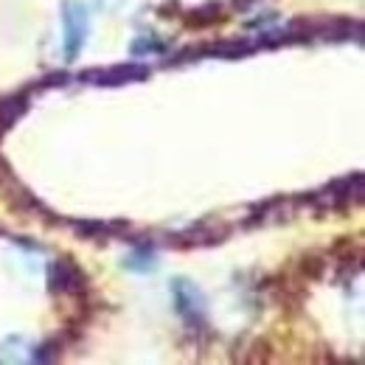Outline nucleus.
Masks as SVG:
<instances>
[{
  "mask_svg": "<svg viewBox=\"0 0 365 365\" xmlns=\"http://www.w3.org/2000/svg\"><path fill=\"white\" fill-rule=\"evenodd\" d=\"M65 79H68V73H51V76H46L37 88H56V85H65Z\"/></svg>",
  "mask_w": 365,
  "mask_h": 365,
  "instance_id": "12",
  "label": "nucleus"
},
{
  "mask_svg": "<svg viewBox=\"0 0 365 365\" xmlns=\"http://www.w3.org/2000/svg\"><path fill=\"white\" fill-rule=\"evenodd\" d=\"M29 110V91H17L9 93L0 98V124L9 130L14 121H20Z\"/></svg>",
  "mask_w": 365,
  "mask_h": 365,
  "instance_id": "8",
  "label": "nucleus"
},
{
  "mask_svg": "<svg viewBox=\"0 0 365 365\" xmlns=\"http://www.w3.org/2000/svg\"><path fill=\"white\" fill-rule=\"evenodd\" d=\"M73 230L85 239H107V236H115L121 230H127L124 222H73Z\"/></svg>",
  "mask_w": 365,
  "mask_h": 365,
  "instance_id": "11",
  "label": "nucleus"
},
{
  "mask_svg": "<svg viewBox=\"0 0 365 365\" xmlns=\"http://www.w3.org/2000/svg\"><path fill=\"white\" fill-rule=\"evenodd\" d=\"M149 79V68L140 62H124V65H113V68H91L79 73V82L96 85V88H118V85H130V82H143Z\"/></svg>",
  "mask_w": 365,
  "mask_h": 365,
  "instance_id": "2",
  "label": "nucleus"
},
{
  "mask_svg": "<svg viewBox=\"0 0 365 365\" xmlns=\"http://www.w3.org/2000/svg\"><path fill=\"white\" fill-rule=\"evenodd\" d=\"M48 284L59 295H85L88 292V275L73 259H56L48 270Z\"/></svg>",
  "mask_w": 365,
  "mask_h": 365,
  "instance_id": "5",
  "label": "nucleus"
},
{
  "mask_svg": "<svg viewBox=\"0 0 365 365\" xmlns=\"http://www.w3.org/2000/svg\"><path fill=\"white\" fill-rule=\"evenodd\" d=\"M360 200H363V175L354 172L343 180L329 182L323 191L298 197V205H312L315 211L326 214V211H346L351 202H360Z\"/></svg>",
  "mask_w": 365,
  "mask_h": 365,
  "instance_id": "1",
  "label": "nucleus"
},
{
  "mask_svg": "<svg viewBox=\"0 0 365 365\" xmlns=\"http://www.w3.org/2000/svg\"><path fill=\"white\" fill-rule=\"evenodd\" d=\"M295 208H298V200H292V197H273V200H264L262 205H256V208L250 211V217L245 220V228L287 222V220H292Z\"/></svg>",
  "mask_w": 365,
  "mask_h": 365,
  "instance_id": "7",
  "label": "nucleus"
},
{
  "mask_svg": "<svg viewBox=\"0 0 365 365\" xmlns=\"http://www.w3.org/2000/svg\"><path fill=\"white\" fill-rule=\"evenodd\" d=\"M230 236V225L225 222H217V220H208V222H200L194 228L182 230V233H175L166 239L169 247H180V250H188V247H208V245H220Z\"/></svg>",
  "mask_w": 365,
  "mask_h": 365,
  "instance_id": "4",
  "label": "nucleus"
},
{
  "mask_svg": "<svg viewBox=\"0 0 365 365\" xmlns=\"http://www.w3.org/2000/svg\"><path fill=\"white\" fill-rule=\"evenodd\" d=\"M326 267H329V256H323V253H307L298 262V278L301 281H320L326 275Z\"/></svg>",
  "mask_w": 365,
  "mask_h": 365,
  "instance_id": "10",
  "label": "nucleus"
},
{
  "mask_svg": "<svg viewBox=\"0 0 365 365\" xmlns=\"http://www.w3.org/2000/svg\"><path fill=\"white\" fill-rule=\"evenodd\" d=\"M62 29H65V59L73 62L88 37V9L76 0L62 6Z\"/></svg>",
  "mask_w": 365,
  "mask_h": 365,
  "instance_id": "3",
  "label": "nucleus"
},
{
  "mask_svg": "<svg viewBox=\"0 0 365 365\" xmlns=\"http://www.w3.org/2000/svg\"><path fill=\"white\" fill-rule=\"evenodd\" d=\"M222 20H225V9L220 3H205V6H200L194 11H188V17H185V23L191 29H208V26L222 23Z\"/></svg>",
  "mask_w": 365,
  "mask_h": 365,
  "instance_id": "9",
  "label": "nucleus"
},
{
  "mask_svg": "<svg viewBox=\"0 0 365 365\" xmlns=\"http://www.w3.org/2000/svg\"><path fill=\"white\" fill-rule=\"evenodd\" d=\"M172 295H175L178 315H180L188 326L200 329V326L205 323V298H202V292H200L191 281L178 278V281L172 284Z\"/></svg>",
  "mask_w": 365,
  "mask_h": 365,
  "instance_id": "6",
  "label": "nucleus"
}]
</instances>
